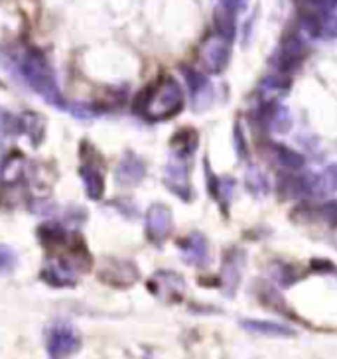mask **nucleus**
I'll use <instances>...</instances> for the list:
<instances>
[{
	"instance_id": "obj_1",
	"label": "nucleus",
	"mask_w": 337,
	"mask_h": 359,
	"mask_svg": "<svg viewBox=\"0 0 337 359\" xmlns=\"http://www.w3.org/2000/svg\"><path fill=\"white\" fill-rule=\"evenodd\" d=\"M300 26L312 38H337V0H294Z\"/></svg>"
},
{
	"instance_id": "obj_24",
	"label": "nucleus",
	"mask_w": 337,
	"mask_h": 359,
	"mask_svg": "<svg viewBox=\"0 0 337 359\" xmlns=\"http://www.w3.org/2000/svg\"><path fill=\"white\" fill-rule=\"evenodd\" d=\"M280 191L286 198H302V196H310V188H308V178L305 176H284L280 182Z\"/></svg>"
},
{
	"instance_id": "obj_15",
	"label": "nucleus",
	"mask_w": 337,
	"mask_h": 359,
	"mask_svg": "<svg viewBox=\"0 0 337 359\" xmlns=\"http://www.w3.org/2000/svg\"><path fill=\"white\" fill-rule=\"evenodd\" d=\"M242 263H245V255H242L239 249H233L231 253L227 255L225 263H223L221 280L223 288H225V294L227 296L235 294V290H237V286H239Z\"/></svg>"
},
{
	"instance_id": "obj_12",
	"label": "nucleus",
	"mask_w": 337,
	"mask_h": 359,
	"mask_svg": "<svg viewBox=\"0 0 337 359\" xmlns=\"http://www.w3.org/2000/svg\"><path fill=\"white\" fill-rule=\"evenodd\" d=\"M188 85L191 91V101H193V109L195 111H205L209 109L213 103V87H211L209 79L195 69H184Z\"/></svg>"
},
{
	"instance_id": "obj_28",
	"label": "nucleus",
	"mask_w": 337,
	"mask_h": 359,
	"mask_svg": "<svg viewBox=\"0 0 337 359\" xmlns=\"http://www.w3.org/2000/svg\"><path fill=\"white\" fill-rule=\"evenodd\" d=\"M235 144H237V152H239V158H247V142L242 140L241 125H235Z\"/></svg>"
},
{
	"instance_id": "obj_19",
	"label": "nucleus",
	"mask_w": 337,
	"mask_h": 359,
	"mask_svg": "<svg viewBox=\"0 0 337 359\" xmlns=\"http://www.w3.org/2000/svg\"><path fill=\"white\" fill-rule=\"evenodd\" d=\"M43 280L53 286H74L77 283V276H75V271L69 264L60 261V263H53L50 269L43 271Z\"/></svg>"
},
{
	"instance_id": "obj_21",
	"label": "nucleus",
	"mask_w": 337,
	"mask_h": 359,
	"mask_svg": "<svg viewBox=\"0 0 337 359\" xmlns=\"http://www.w3.org/2000/svg\"><path fill=\"white\" fill-rule=\"evenodd\" d=\"M135 264L128 263V261H118V263L111 264V269H105L103 271V278H105L109 285H116V286H128L132 285L137 280V273H127L125 271L132 269Z\"/></svg>"
},
{
	"instance_id": "obj_20",
	"label": "nucleus",
	"mask_w": 337,
	"mask_h": 359,
	"mask_svg": "<svg viewBox=\"0 0 337 359\" xmlns=\"http://www.w3.org/2000/svg\"><path fill=\"white\" fill-rule=\"evenodd\" d=\"M270 147V156L274 162H278L280 166H284L288 170H300L304 166V156L300 152H296L292 148H288L286 144H268Z\"/></svg>"
},
{
	"instance_id": "obj_17",
	"label": "nucleus",
	"mask_w": 337,
	"mask_h": 359,
	"mask_svg": "<svg viewBox=\"0 0 337 359\" xmlns=\"http://www.w3.org/2000/svg\"><path fill=\"white\" fill-rule=\"evenodd\" d=\"M241 326L247 332L261 334V336H270V338H290V336H294L292 327L278 324V322H268V320H245V322H241Z\"/></svg>"
},
{
	"instance_id": "obj_2",
	"label": "nucleus",
	"mask_w": 337,
	"mask_h": 359,
	"mask_svg": "<svg viewBox=\"0 0 337 359\" xmlns=\"http://www.w3.org/2000/svg\"><path fill=\"white\" fill-rule=\"evenodd\" d=\"M20 74L24 75V79L28 81L34 91L43 97V101H48L50 105L57 107V109H69V105L62 99L55 77L42 53H26L20 60Z\"/></svg>"
},
{
	"instance_id": "obj_22",
	"label": "nucleus",
	"mask_w": 337,
	"mask_h": 359,
	"mask_svg": "<svg viewBox=\"0 0 337 359\" xmlns=\"http://www.w3.org/2000/svg\"><path fill=\"white\" fill-rule=\"evenodd\" d=\"M195 147H198V135H195L193 128H184V130H179L178 135L172 138V148H174L176 156L188 158V156L193 154Z\"/></svg>"
},
{
	"instance_id": "obj_9",
	"label": "nucleus",
	"mask_w": 337,
	"mask_h": 359,
	"mask_svg": "<svg viewBox=\"0 0 337 359\" xmlns=\"http://www.w3.org/2000/svg\"><path fill=\"white\" fill-rule=\"evenodd\" d=\"M164 182L170 190L174 191L178 198L190 201L191 200V182H190V166L184 156H176L170 160L164 172Z\"/></svg>"
},
{
	"instance_id": "obj_18",
	"label": "nucleus",
	"mask_w": 337,
	"mask_h": 359,
	"mask_svg": "<svg viewBox=\"0 0 337 359\" xmlns=\"http://www.w3.org/2000/svg\"><path fill=\"white\" fill-rule=\"evenodd\" d=\"M290 77L286 74H276L264 77L261 85H259V91L263 93V99H278L280 95H286L290 91Z\"/></svg>"
},
{
	"instance_id": "obj_7",
	"label": "nucleus",
	"mask_w": 337,
	"mask_h": 359,
	"mask_svg": "<svg viewBox=\"0 0 337 359\" xmlns=\"http://www.w3.org/2000/svg\"><path fill=\"white\" fill-rule=\"evenodd\" d=\"M256 118L268 133L286 135L292 128L290 109L282 103H278V99H263L259 105V111H256Z\"/></svg>"
},
{
	"instance_id": "obj_25",
	"label": "nucleus",
	"mask_w": 337,
	"mask_h": 359,
	"mask_svg": "<svg viewBox=\"0 0 337 359\" xmlns=\"http://www.w3.org/2000/svg\"><path fill=\"white\" fill-rule=\"evenodd\" d=\"M40 123H43V121L36 115V113H26V115L18 121V127H20L22 130H26L28 137L32 138L34 142H40L43 138V127L36 128V125H40Z\"/></svg>"
},
{
	"instance_id": "obj_3",
	"label": "nucleus",
	"mask_w": 337,
	"mask_h": 359,
	"mask_svg": "<svg viewBox=\"0 0 337 359\" xmlns=\"http://www.w3.org/2000/svg\"><path fill=\"white\" fill-rule=\"evenodd\" d=\"M184 107V93L181 87L174 77H164L160 83L154 85V89L148 93L144 101V115L154 121L170 118V116L178 115Z\"/></svg>"
},
{
	"instance_id": "obj_16",
	"label": "nucleus",
	"mask_w": 337,
	"mask_h": 359,
	"mask_svg": "<svg viewBox=\"0 0 337 359\" xmlns=\"http://www.w3.org/2000/svg\"><path fill=\"white\" fill-rule=\"evenodd\" d=\"M79 176L83 182L85 191L91 200H99L105 191V180H103V172L95 164H89L83 162L81 168H79Z\"/></svg>"
},
{
	"instance_id": "obj_23",
	"label": "nucleus",
	"mask_w": 337,
	"mask_h": 359,
	"mask_svg": "<svg viewBox=\"0 0 337 359\" xmlns=\"http://www.w3.org/2000/svg\"><path fill=\"white\" fill-rule=\"evenodd\" d=\"M245 186H247V190L251 191L253 196H266L268 191H270V184H268V180L264 176L261 168H256V166H251V168L247 170V174H245Z\"/></svg>"
},
{
	"instance_id": "obj_10",
	"label": "nucleus",
	"mask_w": 337,
	"mask_h": 359,
	"mask_svg": "<svg viewBox=\"0 0 337 359\" xmlns=\"http://www.w3.org/2000/svg\"><path fill=\"white\" fill-rule=\"evenodd\" d=\"M174 229V217L166 205H152L146 213V233L154 243L166 241Z\"/></svg>"
},
{
	"instance_id": "obj_27",
	"label": "nucleus",
	"mask_w": 337,
	"mask_h": 359,
	"mask_svg": "<svg viewBox=\"0 0 337 359\" xmlns=\"http://www.w3.org/2000/svg\"><path fill=\"white\" fill-rule=\"evenodd\" d=\"M247 2L249 0H219V6L225 8V11L233 12V14H237V12H241L247 6Z\"/></svg>"
},
{
	"instance_id": "obj_11",
	"label": "nucleus",
	"mask_w": 337,
	"mask_h": 359,
	"mask_svg": "<svg viewBox=\"0 0 337 359\" xmlns=\"http://www.w3.org/2000/svg\"><path fill=\"white\" fill-rule=\"evenodd\" d=\"M178 247L181 251L184 261L191 264V266L205 269L209 264V245H207V239L201 233H191L190 237L179 241Z\"/></svg>"
},
{
	"instance_id": "obj_6",
	"label": "nucleus",
	"mask_w": 337,
	"mask_h": 359,
	"mask_svg": "<svg viewBox=\"0 0 337 359\" xmlns=\"http://www.w3.org/2000/svg\"><path fill=\"white\" fill-rule=\"evenodd\" d=\"M304 57H305V48H304V42H302V38H300V36H296V34H290V36L282 38V42H280V46H278V50L274 52L270 62L274 64V67H276V72H278V74L288 75L300 67V64L304 62Z\"/></svg>"
},
{
	"instance_id": "obj_4",
	"label": "nucleus",
	"mask_w": 337,
	"mask_h": 359,
	"mask_svg": "<svg viewBox=\"0 0 337 359\" xmlns=\"http://www.w3.org/2000/svg\"><path fill=\"white\" fill-rule=\"evenodd\" d=\"M231 60V40L223 34L209 36L200 48V65L207 74H223Z\"/></svg>"
},
{
	"instance_id": "obj_14",
	"label": "nucleus",
	"mask_w": 337,
	"mask_h": 359,
	"mask_svg": "<svg viewBox=\"0 0 337 359\" xmlns=\"http://www.w3.org/2000/svg\"><path fill=\"white\" fill-rule=\"evenodd\" d=\"M308 178V188H310V196H331L337 191V162L329 164L317 174H310Z\"/></svg>"
},
{
	"instance_id": "obj_5",
	"label": "nucleus",
	"mask_w": 337,
	"mask_h": 359,
	"mask_svg": "<svg viewBox=\"0 0 337 359\" xmlns=\"http://www.w3.org/2000/svg\"><path fill=\"white\" fill-rule=\"evenodd\" d=\"M79 334L71 324L67 322H57L48 330V336H46V346H48V353L52 358H65V355H71L79 349Z\"/></svg>"
},
{
	"instance_id": "obj_13",
	"label": "nucleus",
	"mask_w": 337,
	"mask_h": 359,
	"mask_svg": "<svg viewBox=\"0 0 337 359\" xmlns=\"http://www.w3.org/2000/svg\"><path fill=\"white\" fill-rule=\"evenodd\" d=\"M144 176H146V164L132 152H128L116 168V182L121 186H137Z\"/></svg>"
},
{
	"instance_id": "obj_26",
	"label": "nucleus",
	"mask_w": 337,
	"mask_h": 359,
	"mask_svg": "<svg viewBox=\"0 0 337 359\" xmlns=\"http://www.w3.org/2000/svg\"><path fill=\"white\" fill-rule=\"evenodd\" d=\"M18 264V255L8 245H0V273L8 275Z\"/></svg>"
},
{
	"instance_id": "obj_8",
	"label": "nucleus",
	"mask_w": 337,
	"mask_h": 359,
	"mask_svg": "<svg viewBox=\"0 0 337 359\" xmlns=\"http://www.w3.org/2000/svg\"><path fill=\"white\" fill-rule=\"evenodd\" d=\"M148 286L154 296L166 304H176L186 294V280L172 271H160L158 275L152 276Z\"/></svg>"
}]
</instances>
